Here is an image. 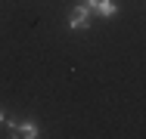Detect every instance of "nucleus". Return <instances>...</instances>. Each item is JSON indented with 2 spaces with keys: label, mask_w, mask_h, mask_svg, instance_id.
<instances>
[{
  "label": "nucleus",
  "mask_w": 146,
  "mask_h": 139,
  "mask_svg": "<svg viewBox=\"0 0 146 139\" xmlns=\"http://www.w3.org/2000/svg\"><path fill=\"white\" fill-rule=\"evenodd\" d=\"M13 136H19V139H34V136H37V127L28 124V121H25V124H16V127H13Z\"/></svg>",
  "instance_id": "2"
},
{
  "label": "nucleus",
  "mask_w": 146,
  "mask_h": 139,
  "mask_svg": "<svg viewBox=\"0 0 146 139\" xmlns=\"http://www.w3.org/2000/svg\"><path fill=\"white\" fill-rule=\"evenodd\" d=\"M78 3H81V6H87V9H93V6L100 3V0H78Z\"/></svg>",
  "instance_id": "4"
},
{
  "label": "nucleus",
  "mask_w": 146,
  "mask_h": 139,
  "mask_svg": "<svg viewBox=\"0 0 146 139\" xmlns=\"http://www.w3.org/2000/svg\"><path fill=\"white\" fill-rule=\"evenodd\" d=\"M93 12H100V16H106V19H109V16H115V12H118V6L112 3V0H100V3L93 6Z\"/></svg>",
  "instance_id": "3"
},
{
  "label": "nucleus",
  "mask_w": 146,
  "mask_h": 139,
  "mask_svg": "<svg viewBox=\"0 0 146 139\" xmlns=\"http://www.w3.org/2000/svg\"><path fill=\"white\" fill-rule=\"evenodd\" d=\"M87 25H90V9L78 3V6L68 12V28H81V31H84Z\"/></svg>",
  "instance_id": "1"
},
{
  "label": "nucleus",
  "mask_w": 146,
  "mask_h": 139,
  "mask_svg": "<svg viewBox=\"0 0 146 139\" xmlns=\"http://www.w3.org/2000/svg\"><path fill=\"white\" fill-rule=\"evenodd\" d=\"M0 121H3V111H0Z\"/></svg>",
  "instance_id": "5"
}]
</instances>
